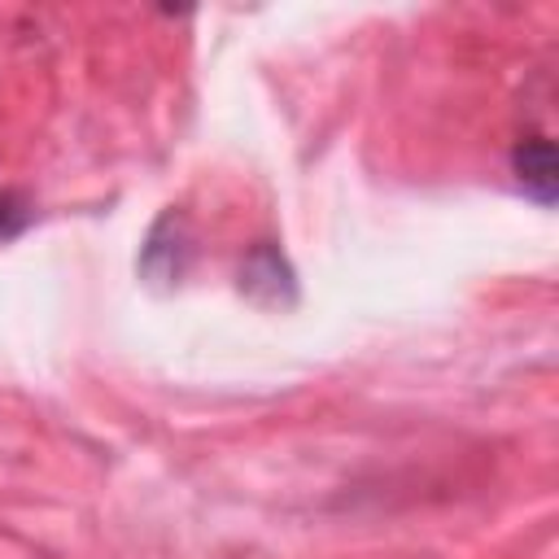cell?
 Wrapping results in <instances>:
<instances>
[{
  "label": "cell",
  "instance_id": "obj_1",
  "mask_svg": "<svg viewBox=\"0 0 559 559\" xmlns=\"http://www.w3.org/2000/svg\"><path fill=\"white\" fill-rule=\"evenodd\" d=\"M188 258H192L188 223H183V214L166 210V214L148 227V236H144V245H140V275L153 280V284H175V280H183Z\"/></svg>",
  "mask_w": 559,
  "mask_h": 559
},
{
  "label": "cell",
  "instance_id": "obj_2",
  "mask_svg": "<svg viewBox=\"0 0 559 559\" xmlns=\"http://www.w3.org/2000/svg\"><path fill=\"white\" fill-rule=\"evenodd\" d=\"M240 293L258 306H293L297 301V275L280 245L258 240L240 262Z\"/></svg>",
  "mask_w": 559,
  "mask_h": 559
},
{
  "label": "cell",
  "instance_id": "obj_3",
  "mask_svg": "<svg viewBox=\"0 0 559 559\" xmlns=\"http://www.w3.org/2000/svg\"><path fill=\"white\" fill-rule=\"evenodd\" d=\"M511 170H515V183L533 201H542V205L555 201V192H559V157H555V144L546 135H524L511 148Z\"/></svg>",
  "mask_w": 559,
  "mask_h": 559
},
{
  "label": "cell",
  "instance_id": "obj_4",
  "mask_svg": "<svg viewBox=\"0 0 559 559\" xmlns=\"http://www.w3.org/2000/svg\"><path fill=\"white\" fill-rule=\"evenodd\" d=\"M31 223V201L13 188H0V240H13Z\"/></svg>",
  "mask_w": 559,
  "mask_h": 559
}]
</instances>
